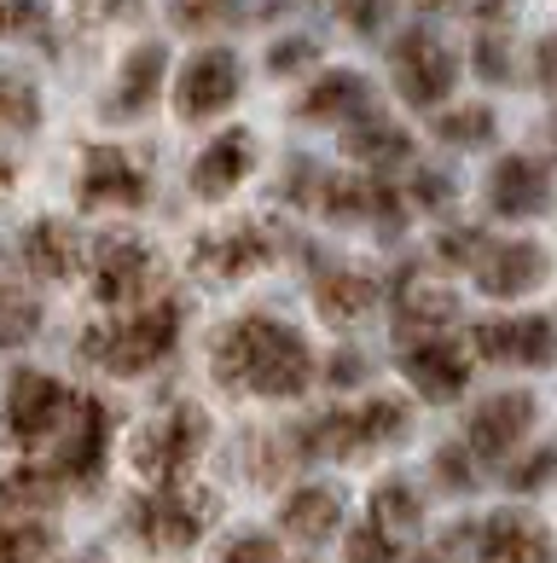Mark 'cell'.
<instances>
[{"label": "cell", "mask_w": 557, "mask_h": 563, "mask_svg": "<svg viewBox=\"0 0 557 563\" xmlns=\"http://www.w3.org/2000/svg\"><path fill=\"white\" fill-rule=\"evenodd\" d=\"M203 366L221 395H256V401H302L320 378V354L302 338L297 320L274 308H244L210 331Z\"/></svg>", "instance_id": "1"}, {"label": "cell", "mask_w": 557, "mask_h": 563, "mask_svg": "<svg viewBox=\"0 0 557 563\" xmlns=\"http://www.w3.org/2000/svg\"><path fill=\"white\" fill-rule=\"evenodd\" d=\"M186 325H192V302L163 285L157 297L134 302V308H116V314L93 320V325H81L76 361L88 372H99V378H116V384L157 378V372L180 354Z\"/></svg>", "instance_id": "2"}, {"label": "cell", "mask_w": 557, "mask_h": 563, "mask_svg": "<svg viewBox=\"0 0 557 563\" xmlns=\"http://www.w3.org/2000/svg\"><path fill=\"white\" fill-rule=\"evenodd\" d=\"M221 523V494L203 483H163V488H134L122 499V534L152 558H180L203 547V534Z\"/></svg>", "instance_id": "3"}, {"label": "cell", "mask_w": 557, "mask_h": 563, "mask_svg": "<svg viewBox=\"0 0 557 563\" xmlns=\"http://www.w3.org/2000/svg\"><path fill=\"white\" fill-rule=\"evenodd\" d=\"M210 448H215L210 407L180 395V401H163L152 419L134 424V435H129V471L146 488L186 483V476H198V465L210 459Z\"/></svg>", "instance_id": "4"}, {"label": "cell", "mask_w": 557, "mask_h": 563, "mask_svg": "<svg viewBox=\"0 0 557 563\" xmlns=\"http://www.w3.org/2000/svg\"><path fill=\"white\" fill-rule=\"evenodd\" d=\"M81 279H88V297L116 314V308H134L163 290V256L146 233L134 227H105L88 244V262H81Z\"/></svg>", "instance_id": "5"}, {"label": "cell", "mask_w": 557, "mask_h": 563, "mask_svg": "<svg viewBox=\"0 0 557 563\" xmlns=\"http://www.w3.org/2000/svg\"><path fill=\"white\" fill-rule=\"evenodd\" d=\"M116 401H105L99 389H76L70 419L58 430V442L41 453L58 471V483L70 494H99L111 476V453H116Z\"/></svg>", "instance_id": "6"}, {"label": "cell", "mask_w": 557, "mask_h": 563, "mask_svg": "<svg viewBox=\"0 0 557 563\" xmlns=\"http://www.w3.org/2000/svg\"><path fill=\"white\" fill-rule=\"evenodd\" d=\"M76 389L47 366H18L0 384V435L12 453H47L58 442V430L70 419Z\"/></svg>", "instance_id": "7"}, {"label": "cell", "mask_w": 557, "mask_h": 563, "mask_svg": "<svg viewBox=\"0 0 557 563\" xmlns=\"http://www.w3.org/2000/svg\"><path fill=\"white\" fill-rule=\"evenodd\" d=\"M274 262H279V233L256 216L203 227L192 239V250H186V267H192V279H203V285H244Z\"/></svg>", "instance_id": "8"}, {"label": "cell", "mask_w": 557, "mask_h": 563, "mask_svg": "<svg viewBox=\"0 0 557 563\" xmlns=\"http://www.w3.org/2000/svg\"><path fill=\"white\" fill-rule=\"evenodd\" d=\"M70 192L88 216H140L152 203V163L129 145H88Z\"/></svg>", "instance_id": "9"}, {"label": "cell", "mask_w": 557, "mask_h": 563, "mask_svg": "<svg viewBox=\"0 0 557 563\" xmlns=\"http://www.w3.org/2000/svg\"><path fill=\"white\" fill-rule=\"evenodd\" d=\"M238 93H244V58L233 47H221V41L198 47L175 70V117L180 122H215L238 106Z\"/></svg>", "instance_id": "10"}, {"label": "cell", "mask_w": 557, "mask_h": 563, "mask_svg": "<svg viewBox=\"0 0 557 563\" xmlns=\"http://www.w3.org/2000/svg\"><path fill=\"white\" fill-rule=\"evenodd\" d=\"M389 76H396V93L412 111H436L447 106L453 81H459V58L436 30H406L389 47Z\"/></svg>", "instance_id": "11"}, {"label": "cell", "mask_w": 557, "mask_h": 563, "mask_svg": "<svg viewBox=\"0 0 557 563\" xmlns=\"http://www.w3.org/2000/svg\"><path fill=\"white\" fill-rule=\"evenodd\" d=\"M534 424H541V401L528 389H493L470 407L459 442L470 448V459H517Z\"/></svg>", "instance_id": "12"}, {"label": "cell", "mask_w": 557, "mask_h": 563, "mask_svg": "<svg viewBox=\"0 0 557 563\" xmlns=\"http://www.w3.org/2000/svg\"><path fill=\"white\" fill-rule=\"evenodd\" d=\"M470 349L493 366H557V314H493L470 325Z\"/></svg>", "instance_id": "13"}, {"label": "cell", "mask_w": 557, "mask_h": 563, "mask_svg": "<svg viewBox=\"0 0 557 563\" xmlns=\"http://www.w3.org/2000/svg\"><path fill=\"white\" fill-rule=\"evenodd\" d=\"M256 157H261L256 134L233 122V129H221V134L203 140V145H198V157L186 163V192L203 198V203H226L244 180L256 175Z\"/></svg>", "instance_id": "14"}, {"label": "cell", "mask_w": 557, "mask_h": 563, "mask_svg": "<svg viewBox=\"0 0 557 563\" xmlns=\"http://www.w3.org/2000/svg\"><path fill=\"white\" fill-rule=\"evenodd\" d=\"M12 250H18V267H24L30 285H70V279H81V262H88V239L65 216L24 221Z\"/></svg>", "instance_id": "15"}, {"label": "cell", "mask_w": 557, "mask_h": 563, "mask_svg": "<svg viewBox=\"0 0 557 563\" xmlns=\"http://www.w3.org/2000/svg\"><path fill=\"white\" fill-rule=\"evenodd\" d=\"M163 88H169V47H163V41H134V47L122 53L116 81H111L99 117L105 122H140V117L157 111Z\"/></svg>", "instance_id": "16"}, {"label": "cell", "mask_w": 557, "mask_h": 563, "mask_svg": "<svg viewBox=\"0 0 557 563\" xmlns=\"http://www.w3.org/2000/svg\"><path fill=\"white\" fill-rule=\"evenodd\" d=\"M343 517H348V499H343L337 483H325V476L291 483L279 499V540H291L302 552H320L325 540L343 534Z\"/></svg>", "instance_id": "17"}, {"label": "cell", "mask_w": 557, "mask_h": 563, "mask_svg": "<svg viewBox=\"0 0 557 563\" xmlns=\"http://www.w3.org/2000/svg\"><path fill=\"white\" fill-rule=\"evenodd\" d=\"M401 378L419 401H459L470 389V354L453 338H412L401 349Z\"/></svg>", "instance_id": "18"}, {"label": "cell", "mask_w": 557, "mask_h": 563, "mask_svg": "<svg viewBox=\"0 0 557 563\" xmlns=\"http://www.w3.org/2000/svg\"><path fill=\"white\" fill-rule=\"evenodd\" d=\"M470 279H477V290L493 297V302H517V297H528V290L546 285V250L534 239L482 244V256L470 262Z\"/></svg>", "instance_id": "19"}, {"label": "cell", "mask_w": 557, "mask_h": 563, "mask_svg": "<svg viewBox=\"0 0 557 563\" xmlns=\"http://www.w3.org/2000/svg\"><path fill=\"white\" fill-rule=\"evenodd\" d=\"M65 499L70 488L41 453H18L12 465H0V517H53Z\"/></svg>", "instance_id": "20"}, {"label": "cell", "mask_w": 557, "mask_h": 563, "mask_svg": "<svg viewBox=\"0 0 557 563\" xmlns=\"http://www.w3.org/2000/svg\"><path fill=\"white\" fill-rule=\"evenodd\" d=\"M552 203V175H546V163H534L523 152H511L493 163V175H488V210L493 216H505V221H528V216H541Z\"/></svg>", "instance_id": "21"}, {"label": "cell", "mask_w": 557, "mask_h": 563, "mask_svg": "<svg viewBox=\"0 0 557 563\" xmlns=\"http://www.w3.org/2000/svg\"><path fill=\"white\" fill-rule=\"evenodd\" d=\"M477 558L482 563H552V534L528 511H493L477 523Z\"/></svg>", "instance_id": "22"}, {"label": "cell", "mask_w": 557, "mask_h": 563, "mask_svg": "<svg viewBox=\"0 0 557 563\" xmlns=\"http://www.w3.org/2000/svg\"><path fill=\"white\" fill-rule=\"evenodd\" d=\"M378 297H383V285L360 274V267H343V262L314 267V314L325 325H360L378 308Z\"/></svg>", "instance_id": "23"}, {"label": "cell", "mask_w": 557, "mask_h": 563, "mask_svg": "<svg viewBox=\"0 0 557 563\" xmlns=\"http://www.w3.org/2000/svg\"><path fill=\"white\" fill-rule=\"evenodd\" d=\"M343 157H355L360 169H371V175L401 169V163H412V134L401 129L396 117H383L378 106H371L355 122H343Z\"/></svg>", "instance_id": "24"}, {"label": "cell", "mask_w": 557, "mask_h": 563, "mask_svg": "<svg viewBox=\"0 0 557 563\" xmlns=\"http://www.w3.org/2000/svg\"><path fill=\"white\" fill-rule=\"evenodd\" d=\"M360 111H371V81L360 70H325L308 81V93L297 99V117L302 122H332V129H343V122H355Z\"/></svg>", "instance_id": "25"}, {"label": "cell", "mask_w": 557, "mask_h": 563, "mask_svg": "<svg viewBox=\"0 0 557 563\" xmlns=\"http://www.w3.org/2000/svg\"><path fill=\"white\" fill-rule=\"evenodd\" d=\"M459 320V297L442 285H419V279H401L396 285V338L412 343V338H447V325Z\"/></svg>", "instance_id": "26"}, {"label": "cell", "mask_w": 557, "mask_h": 563, "mask_svg": "<svg viewBox=\"0 0 557 563\" xmlns=\"http://www.w3.org/2000/svg\"><path fill=\"white\" fill-rule=\"evenodd\" d=\"M412 424V407L401 395H366V401H348V435H355V459L378 453L389 442H401Z\"/></svg>", "instance_id": "27"}, {"label": "cell", "mask_w": 557, "mask_h": 563, "mask_svg": "<svg viewBox=\"0 0 557 563\" xmlns=\"http://www.w3.org/2000/svg\"><path fill=\"white\" fill-rule=\"evenodd\" d=\"M297 465H302V459L291 448V430H244L238 435V471H244V483L279 488Z\"/></svg>", "instance_id": "28"}, {"label": "cell", "mask_w": 557, "mask_h": 563, "mask_svg": "<svg viewBox=\"0 0 557 563\" xmlns=\"http://www.w3.org/2000/svg\"><path fill=\"white\" fill-rule=\"evenodd\" d=\"M366 523H378L389 540L419 534V529H424V499H419V488H412L406 476H383V483L371 488V499H366Z\"/></svg>", "instance_id": "29"}, {"label": "cell", "mask_w": 557, "mask_h": 563, "mask_svg": "<svg viewBox=\"0 0 557 563\" xmlns=\"http://www.w3.org/2000/svg\"><path fill=\"white\" fill-rule=\"evenodd\" d=\"M41 117H47V106H41L35 76L0 65V140H30L41 129Z\"/></svg>", "instance_id": "30"}, {"label": "cell", "mask_w": 557, "mask_h": 563, "mask_svg": "<svg viewBox=\"0 0 557 563\" xmlns=\"http://www.w3.org/2000/svg\"><path fill=\"white\" fill-rule=\"evenodd\" d=\"M41 325H47V302L35 297L24 285H7L0 279V349H30L41 338Z\"/></svg>", "instance_id": "31"}, {"label": "cell", "mask_w": 557, "mask_h": 563, "mask_svg": "<svg viewBox=\"0 0 557 563\" xmlns=\"http://www.w3.org/2000/svg\"><path fill=\"white\" fill-rule=\"evenodd\" d=\"M58 552L53 517H0V563H47Z\"/></svg>", "instance_id": "32"}, {"label": "cell", "mask_w": 557, "mask_h": 563, "mask_svg": "<svg viewBox=\"0 0 557 563\" xmlns=\"http://www.w3.org/2000/svg\"><path fill=\"white\" fill-rule=\"evenodd\" d=\"M169 7V24L180 35H221V30H233L244 24V0H163Z\"/></svg>", "instance_id": "33"}, {"label": "cell", "mask_w": 557, "mask_h": 563, "mask_svg": "<svg viewBox=\"0 0 557 563\" xmlns=\"http://www.w3.org/2000/svg\"><path fill=\"white\" fill-rule=\"evenodd\" d=\"M0 41L53 47V12H47V0H0Z\"/></svg>", "instance_id": "34"}, {"label": "cell", "mask_w": 557, "mask_h": 563, "mask_svg": "<svg viewBox=\"0 0 557 563\" xmlns=\"http://www.w3.org/2000/svg\"><path fill=\"white\" fill-rule=\"evenodd\" d=\"M210 563H285V540L267 529H226L215 540Z\"/></svg>", "instance_id": "35"}, {"label": "cell", "mask_w": 557, "mask_h": 563, "mask_svg": "<svg viewBox=\"0 0 557 563\" xmlns=\"http://www.w3.org/2000/svg\"><path fill=\"white\" fill-rule=\"evenodd\" d=\"M436 140L442 145H465V152H477V145L493 140V111L488 106H453L436 117Z\"/></svg>", "instance_id": "36"}, {"label": "cell", "mask_w": 557, "mask_h": 563, "mask_svg": "<svg viewBox=\"0 0 557 563\" xmlns=\"http://www.w3.org/2000/svg\"><path fill=\"white\" fill-rule=\"evenodd\" d=\"M343 563H401V540H389L378 523L343 529Z\"/></svg>", "instance_id": "37"}, {"label": "cell", "mask_w": 557, "mask_h": 563, "mask_svg": "<svg viewBox=\"0 0 557 563\" xmlns=\"http://www.w3.org/2000/svg\"><path fill=\"white\" fill-rule=\"evenodd\" d=\"M146 18V7L140 0H76V24L81 30H116V24H140Z\"/></svg>", "instance_id": "38"}, {"label": "cell", "mask_w": 557, "mask_h": 563, "mask_svg": "<svg viewBox=\"0 0 557 563\" xmlns=\"http://www.w3.org/2000/svg\"><path fill=\"white\" fill-rule=\"evenodd\" d=\"M308 65H320V41L314 35H279L267 47V76H297Z\"/></svg>", "instance_id": "39"}, {"label": "cell", "mask_w": 557, "mask_h": 563, "mask_svg": "<svg viewBox=\"0 0 557 563\" xmlns=\"http://www.w3.org/2000/svg\"><path fill=\"white\" fill-rule=\"evenodd\" d=\"M366 372H371V366H366V354H355V349H332L314 384H325V389H360V384H366Z\"/></svg>", "instance_id": "40"}, {"label": "cell", "mask_w": 557, "mask_h": 563, "mask_svg": "<svg viewBox=\"0 0 557 563\" xmlns=\"http://www.w3.org/2000/svg\"><path fill=\"white\" fill-rule=\"evenodd\" d=\"M470 65H477L482 81H511V47H505V35L482 30L477 47H470Z\"/></svg>", "instance_id": "41"}, {"label": "cell", "mask_w": 557, "mask_h": 563, "mask_svg": "<svg viewBox=\"0 0 557 563\" xmlns=\"http://www.w3.org/2000/svg\"><path fill=\"white\" fill-rule=\"evenodd\" d=\"M482 233H477V227H447V233L436 239V262L442 267H470V262H477L482 256Z\"/></svg>", "instance_id": "42"}, {"label": "cell", "mask_w": 557, "mask_h": 563, "mask_svg": "<svg viewBox=\"0 0 557 563\" xmlns=\"http://www.w3.org/2000/svg\"><path fill=\"white\" fill-rule=\"evenodd\" d=\"M505 465H511V488L534 494V488H546V476L557 471V453L546 448V453H528V459H505Z\"/></svg>", "instance_id": "43"}, {"label": "cell", "mask_w": 557, "mask_h": 563, "mask_svg": "<svg viewBox=\"0 0 557 563\" xmlns=\"http://www.w3.org/2000/svg\"><path fill=\"white\" fill-rule=\"evenodd\" d=\"M436 476H442V488H470V476H477V459H470L465 442H447L436 453Z\"/></svg>", "instance_id": "44"}, {"label": "cell", "mask_w": 557, "mask_h": 563, "mask_svg": "<svg viewBox=\"0 0 557 563\" xmlns=\"http://www.w3.org/2000/svg\"><path fill=\"white\" fill-rule=\"evenodd\" d=\"M412 203H419V210H447V203H453V180H442L436 169H419V175H412Z\"/></svg>", "instance_id": "45"}, {"label": "cell", "mask_w": 557, "mask_h": 563, "mask_svg": "<svg viewBox=\"0 0 557 563\" xmlns=\"http://www.w3.org/2000/svg\"><path fill=\"white\" fill-rule=\"evenodd\" d=\"M343 18L355 35H378L383 18H389V0H343Z\"/></svg>", "instance_id": "46"}, {"label": "cell", "mask_w": 557, "mask_h": 563, "mask_svg": "<svg viewBox=\"0 0 557 563\" xmlns=\"http://www.w3.org/2000/svg\"><path fill=\"white\" fill-rule=\"evenodd\" d=\"M47 563H105V552H99V547H76V552H53Z\"/></svg>", "instance_id": "47"}, {"label": "cell", "mask_w": 557, "mask_h": 563, "mask_svg": "<svg viewBox=\"0 0 557 563\" xmlns=\"http://www.w3.org/2000/svg\"><path fill=\"white\" fill-rule=\"evenodd\" d=\"M541 76H546V81H557V30L541 41Z\"/></svg>", "instance_id": "48"}, {"label": "cell", "mask_w": 557, "mask_h": 563, "mask_svg": "<svg viewBox=\"0 0 557 563\" xmlns=\"http://www.w3.org/2000/svg\"><path fill=\"white\" fill-rule=\"evenodd\" d=\"M12 180H18V163L0 157V192H12Z\"/></svg>", "instance_id": "49"}, {"label": "cell", "mask_w": 557, "mask_h": 563, "mask_svg": "<svg viewBox=\"0 0 557 563\" xmlns=\"http://www.w3.org/2000/svg\"><path fill=\"white\" fill-rule=\"evenodd\" d=\"M412 7H419V12H447L453 0H412Z\"/></svg>", "instance_id": "50"}, {"label": "cell", "mask_w": 557, "mask_h": 563, "mask_svg": "<svg viewBox=\"0 0 557 563\" xmlns=\"http://www.w3.org/2000/svg\"><path fill=\"white\" fill-rule=\"evenodd\" d=\"M412 563H453V558H442V552H424V558H412Z\"/></svg>", "instance_id": "51"}, {"label": "cell", "mask_w": 557, "mask_h": 563, "mask_svg": "<svg viewBox=\"0 0 557 563\" xmlns=\"http://www.w3.org/2000/svg\"><path fill=\"white\" fill-rule=\"evenodd\" d=\"M552 140H557V117H552Z\"/></svg>", "instance_id": "52"}, {"label": "cell", "mask_w": 557, "mask_h": 563, "mask_svg": "<svg viewBox=\"0 0 557 563\" xmlns=\"http://www.w3.org/2000/svg\"><path fill=\"white\" fill-rule=\"evenodd\" d=\"M302 563H314V558H302Z\"/></svg>", "instance_id": "53"}]
</instances>
